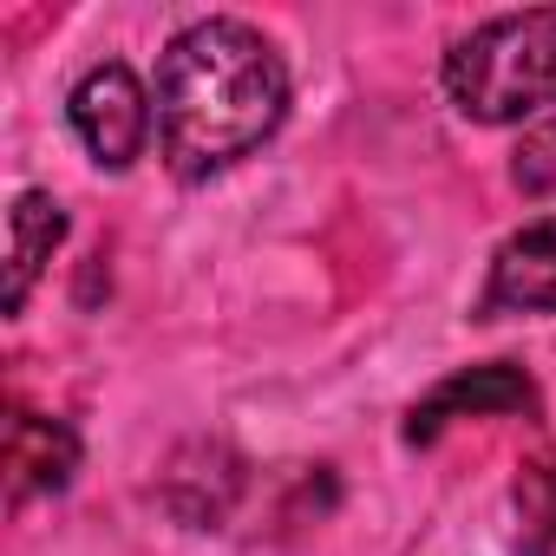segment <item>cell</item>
Returning a JSON list of instances; mask_svg holds the SVG:
<instances>
[{
  "instance_id": "cell-1",
  "label": "cell",
  "mask_w": 556,
  "mask_h": 556,
  "mask_svg": "<svg viewBox=\"0 0 556 556\" xmlns=\"http://www.w3.org/2000/svg\"><path fill=\"white\" fill-rule=\"evenodd\" d=\"M289 118V66L249 21H190L157 60V144L184 184L262 151Z\"/></svg>"
},
{
  "instance_id": "cell-2",
  "label": "cell",
  "mask_w": 556,
  "mask_h": 556,
  "mask_svg": "<svg viewBox=\"0 0 556 556\" xmlns=\"http://www.w3.org/2000/svg\"><path fill=\"white\" fill-rule=\"evenodd\" d=\"M445 99L471 125H523L556 118V8L497 14L452 40Z\"/></svg>"
},
{
  "instance_id": "cell-3",
  "label": "cell",
  "mask_w": 556,
  "mask_h": 556,
  "mask_svg": "<svg viewBox=\"0 0 556 556\" xmlns=\"http://www.w3.org/2000/svg\"><path fill=\"white\" fill-rule=\"evenodd\" d=\"M66 118H73V131H79V144L92 151L99 170H131L144 157V144H151V99H144L138 73L118 66V60L92 66L73 86Z\"/></svg>"
},
{
  "instance_id": "cell-4",
  "label": "cell",
  "mask_w": 556,
  "mask_h": 556,
  "mask_svg": "<svg viewBox=\"0 0 556 556\" xmlns=\"http://www.w3.org/2000/svg\"><path fill=\"white\" fill-rule=\"evenodd\" d=\"M504 413H536V387H530V374H517L504 361H484V367H465V374L439 380L413 406L406 439L413 445H432L452 419H504Z\"/></svg>"
},
{
  "instance_id": "cell-5",
  "label": "cell",
  "mask_w": 556,
  "mask_h": 556,
  "mask_svg": "<svg viewBox=\"0 0 556 556\" xmlns=\"http://www.w3.org/2000/svg\"><path fill=\"white\" fill-rule=\"evenodd\" d=\"M484 315H556V216H536L497 242Z\"/></svg>"
},
{
  "instance_id": "cell-6",
  "label": "cell",
  "mask_w": 556,
  "mask_h": 556,
  "mask_svg": "<svg viewBox=\"0 0 556 556\" xmlns=\"http://www.w3.org/2000/svg\"><path fill=\"white\" fill-rule=\"evenodd\" d=\"M79 471V439L66 419L47 413H14L8 426V504H34V497H60Z\"/></svg>"
},
{
  "instance_id": "cell-7",
  "label": "cell",
  "mask_w": 556,
  "mask_h": 556,
  "mask_svg": "<svg viewBox=\"0 0 556 556\" xmlns=\"http://www.w3.org/2000/svg\"><path fill=\"white\" fill-rule=\"evenodd\" d=\"M66 242V210H60V197H47V190H21L14 197V210H8V315H21L27 308V295H34V282L47 275V262H53V249Z\"/></svg>"
},
{
  "instance_id": "cell-8",
  "label": "cell",
  "mask_w": 556,
  "mask_h": 556,
  "mask_svg": "<svg viewBox=\"0 0 556 556\" xmlns=\"http://www.w3.org/2000/svg\"><path fill=\"white\" fill-rule=\"evenodd\" d=\"M517 556H556V458H530L510 484Z\"/></svg>"
},
{
  "instance_id": "cell-9",
  "label": "cell",
  "mask_w": 556,
  "mask_h": 556,
  "mask_svg": "<svg viewBox=\"0 0 556 556\" xmlns=\"http://www.w3.org/2000/svg\"><path fill=\"white\" fill-rule=\"evenodd\" d=\"M510 177H517V190H523V197H556V118H543V125H530V131H523Z\"/></svg>"
}]
</instances>
